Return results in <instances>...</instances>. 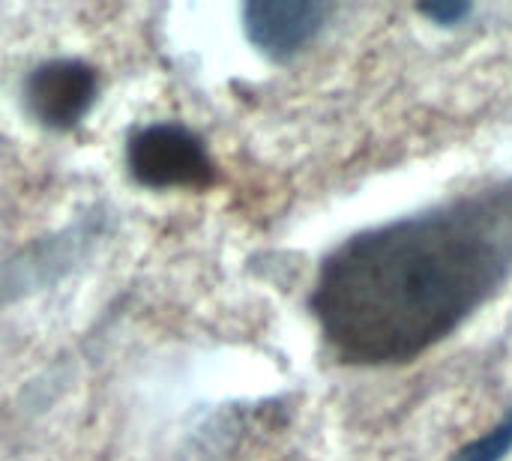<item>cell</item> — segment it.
Segmentation results:
<instances>
[{"label": "cell", "instance_id": "3957f363", "mask_svg": "<svg viewBox=\"0 0 512 461\" xmlns=\"http://www.w3.org/2000/svg\"><path fill=\"white\" fill-rule=\"evenodd\" d=\"M333 15L321 0H252L243 6L249 42L270 60H291L309 48Z\"/></svg>", "mask_w": 512, "mask_h": 461}, {"label": "cell", "instance_id": "8992f818", "mask_svg": "<svg viewBox=\"0 0 512 461\" xmlns=\"http://www.w3.org/2000/svg\"><path fill=\"white\" fill-rule=\"evenodd\" d=\"M420 15H426L432 24H441V27H456L462 24L465 18H471L474 6L471 3H462V0H435V3H423L417 6Z\"/></svg>", "mask_w": 512, "mask_h": 461}, {"label": "cell", "instance_id": "6da1fadb", "mask_svg": "<svg viewBox=\"0 0 512 461\" xmlns=\"http://www.w3.org/2000/svg\"><path fill=\"white\" fill-rule=\"evenodd\" d=\"M512 279V177L345 240L321 264L312 312L354 366L411 363Z\"/></svg>", "mask_w": 512, "mask_h": 461}, {"label": "cell", "instance_id": "5b68a950", "mask_svg": "<svg viewBox=\"0 0 512 461\" xmlns=\"http://www.w3.org/2000/svg\"><path fill=\"white\" fill-rule=\"evenodd\" d=\"M512 453V408L507 417L489 429L486 435H480L477 441L465 444L462 450L453 453L450 461H504Z\"/></svg>", "mask_w": 512, "mask_h": 461}, {"label": "cell", "instance_id": "7a4b0ae2", "mask_svg": "<svg viewBox=\"0 0 512 461\" xmlns=\"http://www.w3.org/2000/svg\"><path fill=\"white\" fill-rule=\"evenodd\" d=\"M126 162L147 189H204L216 180V165L204 141L183 123H150L129 138Z\"/></svg>", "mask_w": 512, "mask_h": 461}, {"label": "cell", "instance_id": "277c9868", "mask_svg": "<svg viewBox=\"0 0 512 461\" xmlns=\"http://www.w3.org/2000/svg\"><path fill=\"white\" fill-rule=\"evenodd\" d=\"M24 99L42 126L66 132L90 111L96 99V72L84 60L72 57L39 63L27 75Z\"/></svg>", "mask_w": 512, "mask_h": 461}]
</instances>
